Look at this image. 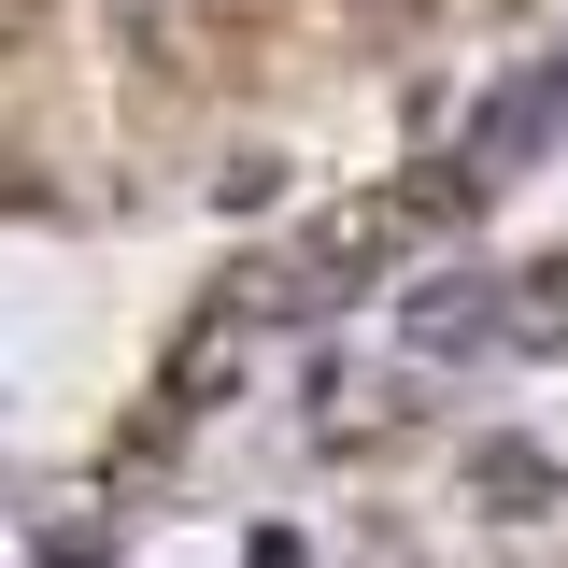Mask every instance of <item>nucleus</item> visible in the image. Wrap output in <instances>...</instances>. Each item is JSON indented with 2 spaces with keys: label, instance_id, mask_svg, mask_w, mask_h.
<instances>
[{
  "label": "nucleus",
  "instance_id": "f257e3e1",
  "mask_svg": "<svg viewBox=\"0 0 568 568\" xmlns=\"http://www.w3.org/2000/svg\"><path fill=\"white\" fill-rule=\"evenodd\" d=\"M398 227H413L398 200H342V213H313L271 271H256V313H342L355 284L384 271V242H398Z\"/></svg>",
  "mask_w": 568,
  "mask_h": 568
},
{
  "label": "nucleus",
  "instance_id": "f03ea898",
  "mask_svg": "<svg viewBox=\"0 0 568 568\" xmlns=\"http://www.w3.org/2000/svg\"><path fill=\"white\" fill-rule=\"evenodd\" d=\"M114 14H129V43L156 71H227V43H242L271 0H114Z\"/></svg>",
  "mask_w": 568,
  "mask_h": 568
},
{
  "label": "nucleus",
  "instance_id": "7ed1b4c3",
  "mask_svg": "<svg viewBox=\"0 0 568 568\" xmlns=\"http://www.w3.org/2000/svg\"><path fill=\"white\" fill-rule=\"evenodd\" d=\"M497 271H426L413 298H398V355H484L497 342Z\"/></svg>",
  "mask_w": 568,
  "mask_h": 568
},
{
  "label": "nucleus",
  "instance_id": "20e7f679",
  "mask_svg": "<svg viewBox=\"0 0 568 568\" xmlns=\"http://www.w3.org/2000/svg\"><path fill=\"white\" fill-rule=\"evenodd\" d=\"M555 497H568V469L540 440H469V511H484V526H540Z\"/></svg>",
  "mask_w": 568,
  "mask_h": 568
},
{
  "label": "nucleus",
  "instance_id": "39448f33",
  "mask_svg": "<svg viewBox=\"0 0 568 568\" xmlns=\"http://www.w3.org/2000/svg\"><path fill=\"white\" fill-rule=\"evenodd\" d=\"M555 114H568V58H555V71H511V85L484 100V129H469V156H455V171H469V185H484V171H511Z\"/></svg>",
  "mask_w": 568,
  "mask_h": 568
}]
</instances>
